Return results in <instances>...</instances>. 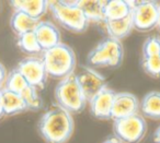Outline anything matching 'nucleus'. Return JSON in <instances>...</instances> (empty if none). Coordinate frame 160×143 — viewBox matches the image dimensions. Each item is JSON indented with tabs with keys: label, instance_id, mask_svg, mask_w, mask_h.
Returning <instances> with one entry per match:
<instances>
[{
	"label": "nucleus",
	"instance_id": "12",
	"mask_svg": "<svg viewBox=\"0 0 160 143\" xmlns=\"http://www.w3.org/2000/svg\"><path fill=\"white\" fill-rule=\"evenodd\" d=\"M34 34L42 51L48 50L62 43L59 30L54 23L48 21H40L36 29L34 30Z\"/></svg>",
	"mask_w": 160,
	"mask_h": 143
},
{
	"label": "nucleus",
	"instance_id": "16",
	"mask_svg": "<svg viewBox=\"0 0 160 143\" xmlns=\"http://www.w3.org/2000/svg\"><path fill=\"white\" fill-rule=\"evenodd\" d=\"M1 104L3 116H14L28 110L27 104L20 94L3 88L1 94Z\"/></svg>",
	"mask_w": 160,
	"mask_h": 143
},
{
	"label": "nucleus",
	"instance_id": "3",
	"mask_svg": "<svg viewBox=\"0 0 160 143\" xmlns=\"http://www.w3.org/2000/svg\"><path fill=\"white\" fill-rule=\"evenodd\" d=\"M55 99L58 106L71 115L82 112L88 103L75 73L60 80L55 88Z\"/></svg>",
	"mask_w": 160,
	"mask_h": 143
},
{
	"label": "nucleus",
	"instance_id": "1",
	"mask_svg": "<svg viewBox=\"0 0 160 143\" xmlns=\"http://www.w3.org/2000/svg\"><path fill=\"white\" fill-rule=\"evenodd\" d=\"M75 129L72 115L55 105L42 115L38 132L46 143H67Z\"/></svg>",
	"mask_w": 160,
	"mask_h": 143
},
{
	"label": "nucleus",
	"instance_id": "7",
	"mask_svg": "<svg viewBox=\"0 0 160 143\" xmlns=\"http://www.w3.org/2000/svg\"><path fill=\"white\" fill-rule=\"evenodd\" d=\"M159 3L156 1H136L132 11L134 29L139 32H148L157 27Z\"/></svg>",
	"mask_w": 160,
	"mask_h": 143
},
{
	"label": "nucleus",
	"instance_id": "28",
	"mask_svg": "<svg viewBox=\"0 0 160 143\" xmlns=\"http://www.w3.org/2000/svg\"><path fill=\"white\" fill-rule=\"evenodd\" d=\"M1 94H2V90H0V118L3 116L2 112V104H1Z\"/></svg>",
	"mask_w": 160,
	"mask_h": 143
},
{
	"label": "nucleus",
	"instance_id": "5",
	"mask_svg": "<svg viewBox=\"0 0 160 143\" xmlns=\"http://www.w3.org/2000/svg\"><path fill=\"white\" fill-rule=\"evenodd\" d=\"M124 59V47L121 41L107 37L101 41L88 55V62L92 67L118 68Z\"/></svg>",
	"mask_w": 160,
	"mask_h": 143
},
{
	"label": "nucleus",
	"instance_id": "29",
	"mask_svg": "<svg viewBox=\"0 0 160 143\" xmlns=\"http://www.w3.org/2000/svg\"><path fill=\"white\" fill-rule=\"evenodd\" d=\"M157 27L160 31V3H159V12H158V22H157Z\"/></svg>",
	"mask_w": 160,
	"mask_h": 143
},
{
	"label": "nucleus",
	"instance_id": "10",
	"mask_svg": "<svg viewBox=\"0 0 160 143\" xmlns=\"http://www.w3.org/2000/svg\"><path fill=\"white\" fill-rule=\"evenodd\" d=\"M115 94L116 92H114L109 86L104 88L100 93H98L89 102L90 112L92 116L101 120L112 119V108H113Z\"/></svg>",
	"mask_w": 160,
	"mask_h": 143
},
{
	"label": "nucleus",
	"instance_id": "22",
	"mask_svg": "<svg viewBox=\"0 0 160 143\" xmlns=\"http://www.w3.org/2000/svg\"><path fill=\"white\" fill-rule=\"evenodd\" d=\"M20 95L27 104L28 110H40L43 107V99L38 94V88L29 85Z\"/></svg>",
	"mask_w": 160,
	"mask_h": 143
},
{
	"label": "nucleus",
	"instance_id": "4",
	"mask_svg": "<svg viewBox=\"0 0 160 143\" xmlns=\"http://www.w3.org/2000/svg\"><path fill=\"white\" fill-rule=\"evenodd\" d=\"M48 9L58 24L73 33H82L90 24L76 1H48Z\"/></svg>",
	"mask_w": 160,
	"mask_h": 143
},
{
	"label": "nucleus",
	"instance_id": "6",
	"mask_svg": "<svg viewBox=\"0 0 160 143\" xmlns=\"http://www.w3.org/2000/svg\"><path fill=\"white\" fill-rule=\"evenodd\" d=\"M115 138L123 143H139L147 132V123L140 114L118 119L113 122Z\"/></svg>",
	"mask_w": 160,
	"mask_h": 143
},
{
	"label": "nucleus",
	"instance_id": "25",
	"mask_svg": "<svg viewBox=\"0 0 160 143\" xmlns=\"http://www.w3.org/2000/svg\"><path fill=\"white\" fill-rule=\"evenodd\" d=\"M7 75H8V73H7V70H6V67L0 62V90H2L3 86H5Z\"/></svg>",
	"mask_w": 160,
	"mask_h": 143
},
{
	"label": "nucleus",
	"instance_id": "27",
	"mask_svg": "<svg viewBox=\"0 0 160 143\" xmlns=\"http://www.w3.org/2000/svg\"><path fill=\"white\" fill-rule=\"evenodd\" d=\"M102 143H123V142H121L118 139H116L115 136H113V138H109V139H107L105 141H103Z\"/></svg>",
	"mask_w": 160,
	"mask_h": 143
},
{
	"label": "nucleus",
	"instance_id": "20",
	"mask_svg": "<svg viewBox=\"0 0 160 143\" xmlns=\"http://www.w3.org/2000/svg\"><path fill=\"white\" fill-rule=\"evenodd\" d=\"M17 46L19 47L21 51L25 54H30V55L42 51L34 32H30V33L17 36Z\"/></svg>",
	"mask_w": 160,
	"mask_h": 143
},
{
	"label": "nucleus",
	"instance_id": "14",
	"mask_svg": "<svg viewBox=\"0 0 160 143\" xmlns=\"http://www.w3.org/2000/svg\"><path fill=\"white\" fill-rule=\"evenodd\" d=\"M10 5L14 11L23 12L38 21L48 10V1L45 0H14L10 1Z\"/></svg>",
	"mask_w": 160,
	"mask_h": 143
},
{
	"label": "nucleus",
	"instance_id": "11",
	"mask_svg": "<svg viewBox=\"0 0 160 143\" xmlns=\"http://www.w3.org/2000/svg\"><path fill=\"white\" fill-rule=\"evenodd\" d=\"M138 110H139V102L135 95L128 92L116 93L112 108L113 120L133 116L138 114Z\"/></svg>",
	"mask_w": 160,
	"mask_h": 143
},
{
	"label": "nucleus",
	"instance_id": "26",
	"mask_svg": "<svg viewBox=\"0 0 160 143\" xmlns=\"http://www.w3.org/2000/svg\"><path fill=\"white\" fill-rule=\"evenodd\" d=\"M153 142L155 143H160V126L157 128V130L153 133Z\"/></svg>",
	"mask_w": 160,
	"mask_h": 143
},
{
	"label": "nucleus",
	"instance_id": "21",
	"mask_svg": "<svg viewBox=\"0 0 160 143\" xmlns=\"http://www.w3.org/2000/svg\"><path fill=\"white\" fill-rule=\"evenodd\" d=\"M29 85L30 84L23 78V75L14 68L13 70H11L8 73L3 90H8V91H11V92L21 94Z\"/></svg>",
	"mask_w": 160,
	"mask_h": 143
},
{
	"label": "nucleus",
	"instance_id": "15",
	"mask_svg": "<svg viewBox=\"0 0 160 143\" xmlns=\"http://www.w3.org/2000/svg\"><path fill=\"white\" fill-rule=\"evenodd\" d=\"M78 8L85 14L89 23H104L105 1L100 0H79L76 1Z\"/></svg>",
	"mask_w": 160,
	"mask_h": 143
},
{
	"label": "nucleus",
	"instance_id": "23",
	"mask_svg": "<svg viewBox=\"0 0 160 143\" xmlns=\"http://www.w3.org/2000/svg\"><path fill=\"white\" fill-rule=\"evenodd\" d=\"M142 67L148 75L152 78H160V55L142 57Z\"/></svg>",
	"mask_w": 160,
	"mask_h": 143
},
{
	"label": "nucleus",
	"instance_id": "17",
	"mask_svg": "<svg viewBox=\"0 0 160 143\" xmlns=\"http://www.w3.org/2000/svg\"><path fill=\"white\" fill-rule=\"evenodd\" d=\"M104 27L107 33L109 34L108 37L114 38V40L121 41L123 38L127 37L134 30L133 20H132V14L124 19L116 21H105Z\"/></svg>",
	"mask_w": 160,
	"mask_h": 143
},
{
	"label": "nucleus",
	"instance_id": "8",
	"mask_svg": "<svg viewBox=\"0 0 160 143\" xmlns=\"http://www.w3.org/2000/svg\"><path fill=\"white\" fill-rule=\"evenodd\" d=\"M17 70L23 75L27 82L35 88H44L47 82V72L42 59L38 57H27L17 66Z\"/></svg>",
	"mask_w": 160,
	"mask_h": 143
},
{
	"label": "nucleus",
	"instance_id": "19",
	"mask_svg": "<svg viewBox=\"0 0 160 143\" xmlns=\"http://www.w3.org/2000/svg\"><path fill=\"white\" fill-rule=\"evenodd\" d=\"M139 109L147 118L160 120V92L151 91L147 93L139 103Z\"/></svg>",
	"mask_w": 160,
	"mask_h": 143
},
{
	"label": "nucleus",
	"instance_id": "9",
	"mask_svg": "<svg viewBox=\"0 0 160 143\" xmlns=\"http://www.w3.org/2000/svg\"><path fill=\"white\" fill-rule=\"evenodd\" d=\"M76 75H77L80 88L82 91L88 103L98 93H100L103 88L108 86L104 77L91 67H86Z\"/></svg>",
	"mask_w": 160,
	"mask_h": 143
},
{
	"label": "nucleus",
	"instance_id": "18",
	"mask_svg": "<svg viewBox=\"0 0 160 143\" xmlns=\"http://www.w3.org/2000/svg\"><path fill=\"white\" fill-rule=\"evenodd\" d=\"M40 21L31 18L28 14L20 11H14L10 19V27L17 34V36L25 33L34 32Z\"/></svg>",
	"mask_w": 160,
	"mask_h": 143
},
{
	"label": "nucleus",
	"instance_id": "24",
	"mask_svg": "<svg viewBox=\"0 0 160 143\" xmlns=\"http://www.w3.org/2000/svg\"><path fill=\"white\" fill-rule=\"evenodd\" d=\"M160 55V36H149L142 44V57Z\"/></svg>",
	"mask_w": 160,
	"mask_h": 143
},
{
	"label": "nucleus",
	"instance_id": "2",
	"mask_svg": "<svg viewBox=\"0 0 160 143\" xmlns=\"http://www.w3.org/2000/svg\"><path fill=\"white\" fill-rule=\"evenodd\" d=\"M42 61L47 75L54 79L62 80L72 74L76 68V54L70 46L65 43L43 51Z\"/></svg>",
	"mask_w": 160,
	"mask_h": 143
},
{
	"label": "nucleus",
	"instance_id": "13",
	"mask_svg": "<svg viewBox=\"0 0 160 143\" xmlns=\"http://www.w3.org/2000/svg\"><path fill=\"white\" fill-rule=\"evenodd\" d=\"M136 1H125V0H111L105 1L104 5V20L116 21L131 16ZM104 21V22H105Z\"/></svg>",
	"mask_w": 160,
	"mask_h": 143
}]
</instances>
